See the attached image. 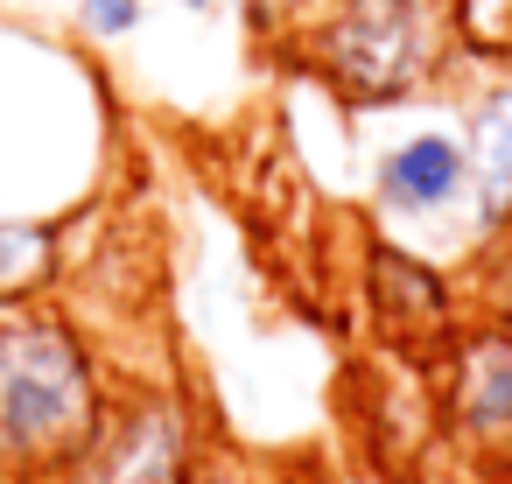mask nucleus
I'll return each mask as SVG.
<instances>
[{"mask_svg":"<svg viewBox=\"0 0 512 484\" xmlns=\"http://www.w3.org/2000/svg\"><path fill=\"white\" fill-rule=\"evenodd\" d=\"M113 400L92 330L50 295L0 302V484H57Z\"/></svg>","mask_w":512,"mask_h":484,"instance_id":"1","label":"nucleus"},{"mask_svg":"<svg viewBox=\"0 0 512 484\" xmlns=\"http://www.w3.org/2000/svg\"><path fill=\"white\" fill-rule=\"evenodd\" d=\"M106 148L113 106L92 57L57 50L29 29H0V204L36 218H50L43 190H71L78 204L99 183Z\"/></svg>","mask_w":512,"mask_h":484,"instance_id":"2","label":"nucleus"},{"mask_svg":"<svg viewBox=\"0 0 512 484\" xmlns=\"http://www.w3.org/2000/svg\"><path fill=\"white\" fill-rule=\"evenodd\" d=\"M302 71L344 113H393L449 85L456 43L442 0H323L288 29Z\"/></svg>","mask_w":512,"mask_h":484,"instance_id":"3","label":"nucleus"},{"mask_svg":"<svg viewBox=\"0 0 512 484\" xmlns=\"http://www.w3.org/2000/svg\"><path fill=\"white\" fill-rule=\"evenodd\" d=\"M428 372H435L442 435L463 449V463L498 477L512 463V302L463 316V330Z\"/></svg>","mask_w":512,"mask_h":484,"instance_id":"4","label":"nucleus"},{"mask_svg":"<svg viewBox=\"0 0 512 484\" xmlns=\"http://www.w3.org/2000/svg\"><path fill=\"white\" fill-rule=\"evenodd\" d=\"M204 477V442L197 414L176 386H113L92 442L57 484H197Z\"/></svg>","mask_w":512,"mask_h":484,"instance_id":"5","label":"nucleus"},{"mask_svg":"<svg viewBox=\"0 0 512 484\" xmlns=\"http://www.w3.org/2000/svg\"><path fill=\"white\" fill-rule=\"evenodd\" d=\"M358 295H365V316L372 330L386 337V351H400L407 365H435L449 351V337L463 330L470 302L456 295V281L414 246V239H393V232H365V260H358Z\"/></svg>","mask_w":512,"mask_h":484,"instance_id":"6","label":"nucleus"},{"mask_svg":"<svg viewBox=\"0 0 512 484\" xmlns=\"http://www.w3.org/2000/svg\"><path fill=\"white\" fill-rule=\"evenodd\" d=\"M372 218L393 239H428V232H456L463 239V197H470V162H463V134L456 127H407L372 155L365 176Z\"/></svg>","mask_w":512,"mask_h":484,"instance_id":"7","label":"nucleus"},{"mask_svg":"<svg viewBox=\"0 0 512 484\" xmlns=\"http://www.w3.org/2000/svg\"><path fill=\"white\" fill-rule=\"evenodd\" d=\"M463 162H470V197H463V232L470 246L512 239V78H484L463 99Z\"/></svg>","mask_w":512,"mask_h":484,"instance_id":"8","label":"nucleus"},{"mask_svg":"<svg viewBox=\"0 0 512 484\" xmlns=\"http://www.w3.org/2000/svg\"><path fill=\"white\" fill-rule=\"evenodd\" d=\"M57 274H64V225L0 204V302L50 295Z\"/></svg>","mask_w":512,"mask_h":484,"instance_id":"9","label":"nucleus"},{"mask_svg":"<svg viewBox=\"0 0 512 484\" xmlns=\"http://www.w3.org/2000/svg\"><path fill=\"white\" fill-rule=\"evenodd\" d=\"M456 64L477 71H512V0H442Z\"/></svg>","mask_w":512,"mask_h":484,"instance_id":"10","label":"nucleus"},{"mask_svg":"<svg viewBox=\"0 0 512 484\" xmlns=\"http://www.w3.org/2000/svg\"><path fill=\"white\" fill-rule=\"evenodd\" d=\"M71 36L85 50H127L148 36V0H71Z\"/></svg>","mask_w":512,"mask_h":484,"instance_id":"11","label":"nucleus"},{"mask_svg":"<svg viewBox=\"0 0 512 484\" xmlns=\"http://www.w3.org/2000/svg\"><path fill=\"white\" fill-rule=\"evenodd\" d=\"M316 8H323V0H267V15H281L288 29H295V22H309Z\"/></svg>","mask_w":512,"mask_h":484,"instance_id":"12","label":"nucleus"},{"mask_svg":"<svg viewBox=\"0 0 512 484\" xmlns=\"http://www.w3.org/2000/svg\"><path fill=\"white\" fill-rule=\"evenodd\" d=\"M169 8H176V15H190V22H211V15H225V8H232V0H169Z\"/></svg>","mask_w":512,"mask_h":484,"instance_id":"13","label":"nucleus"},{"mask_svg":"<svg viewBox=\"0 0 512 484\" xmlns=\"http://www.w3.org/2000/svg\"><path fill=\"white\" fill-rule=\"evenodd\" d=\"M491 484H512V463H505V470H498V477H491Z\"/></svg>","mask_w":512,"mask_h":484,"instance_id":"14","label":"nucleus"}]
</instances>
